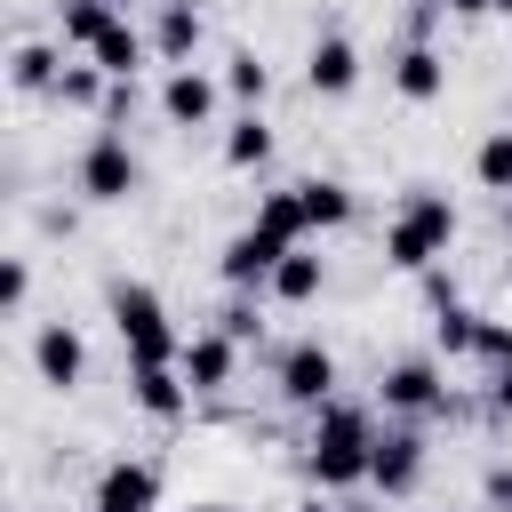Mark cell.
<instances>
[{
  "label": "cell",
  "mask_w": 512,
  "mask_h": 512,
  "mask_svg": "<svg viewBox=\"0 0 512 512\" xmlns=\"http://www.w3.org/2000/svg\"><path fill=\"white\" fill-rule=\"evenodd\" d=\"M368 464H376V416L360 408V400H328V408H312V440H304V472H312V488L320 496H336V488H368Z\"/></svg>",
  "instance_id": "cell-1"
},
{
  "label": "cell",
  "mask_w": 512,
  "mask_h": 512,
  "mask_svg": "<svg viewBox=\"0 0 512 512\" xmlns=\"http://www.w3.org/2000/svg\"><path fill=\"white\" fill-rule=\"evenodd\" d=\"M104 312H112V336L128 352V368H176L184 360V336L168 328V304L152 280H112L104 288Z\"/></svg>",
  "instance_id": "cell-2"
},
{
  "label": "cell",
  "mask_w": 512,
  "mask_h": 512,
  "mask_svg": "<svg viewBox=\"0 0 512 512\" xmlns=\"http://www.w3.org/2000/svg\"><path fill=\"white\" fill-rule=\"evenodd\" d=\"M448 240H456V200H448V192H432V184H408L400 216L384 224V264L424 280V272L448 256Z\"/></svg>",
  "instance_id": "cell-3"
},
{
  "label": "cell",
  "mask_w": 512,
  "mask_h": 512,
  "mask_svg": "<svg viewBox=\"0 0 512 512\" xmlns=\"http://www.w3.org/2000/svg\"><path fill=\"white\" fill-rule=\"evenodd\" d=\"M376 408L384 416H400V424H424V416H448L456 400H448V376H440V360H392L384 376H376Z\"/></svg>",
  "instance_id": "cell-4"
},
{
  "label": "cell",
  "mask_w": 512,
  "mask_h": 512,
  "mask_svg": "<svg viewBox=\"0 0 512 512\" xmlns=\"http://www.w3.org/2000/svg\"><path fill=\"white\" fill-rule=\"evenodd\" d=\"M72 176H80V192H88L96 208H120V200H128V192L144 184V160L128 152V136H120V128H96Z\"/></svg>",
  "instance_id": "cell-5"
},
{
  "label": "cell",
  "mask_w": 512,
  "mask_h": 512,
  "mask_svg": "<svg viewBox=\"0 0 512 512\" xmlns=\"http://www.w3.org/2000/svg\"><path fill=\"white\" fill-rule=\"evenodd\" d=\"M272 384H280L288 408H328V400H336V352H328L320 336H296V344L272 360Z\"/></svg>",
  "instance_id": "cell-6"
},
{
  "label": "cell",
  "mask_w": 512,
  "mask_h": 512,
  "mask_svg": "<svg viewBox=\"0 0 512 512\" xmlns=\"http://www.w3.org/2000/svg\"><path fill=\"white\" fill-rule=\"evenodd\" d=\"M424 464H432V440H424V424H384V432H376L368 488H376V496H416Z\"/></svg>",
  "instance_id": "cell-7"
},
{
  "label": "cell",
  "mask_w": 512,
  "mask_h": 512,
  "mask_svg": "<svg viewBox=\"0 0 512 512\" xmlns=\"http://www.w3.org/2000/svg\"><path fill=\"white\" fill-rule=\"evenodd\" d=\"M280 256H288V240H272V232L240 224V232L224 240V256H216V280H224V288H240V296H264V288H272V272H280Z\"/></svg>",
  "instance_id": "cell-8"
},
{
  "label": "cell",
  "mask_w": 512,
  "mask_h": 512,
  "mask_svg": "<svg viewBox=\"0 0 512 512\" xmlns=\"http://www.w3.org/2000/svg\"><path fill=\"white\" fill-rule=\"evenodd\" d=\"M32 376H40L48 392H80V376H88V336H80L72 320H40V328H32Z\"/></svg>",
  "instance_id": "cell-9"
},
{
  "label": "cell",
  "mask_w": 512,
  "mask_h": 512,
  "mask_svg": "<svg viewBox=\"0 0 512 512\" xmlns=\"http://www.w3.org/2000/svg\"><path fill=\"white\" fill-rule=\"evenodd\" d=\"M88 512H160V464L144 456H112L88 488Z\"/></svg>",
  "instance_id": "cell-10"
},
{
  "label": "cell",
  "mask_w": 512,
  "mask_h": 512,
  "mask_svg": "<svg viewBox=\"0 0 512 512\" xmlns=\"http://www.w3.org/2000/svg\"><path fill=\"white\" fill-rule=\"evenodd\" d=\"M184 384H192V400H216V392H232V376H240V344L224 336V328H192L184 336Z\"/></svg>",
  "instance_id": "cell-11"
},
{
  "label": "cell",
  "mask_w": 512,
  "mask_h": 512,
  "mask_svg": "<svg viewBox=\"0 0 512 512\" xmlns=\"http://www.w3.org/2000/svg\"><path fill=\"white\" fill-rule=\"evenodd\" d=\"M216 104H224V80H208L200 64H184V72L160 80V120H168V128H208Z\"/></svg>",
  "instance_id": "cell-12"
},
{
  "label": "cell",
  "mask_w": 512,
  "mask_h": 512,
  "mask_svg": "<svg viewBox=\"0 0 512 512\" xmlns=\"http://www.w3.org/2000/svg\"><path fill=\"white\" fill-rule=\"evenodd\" d=\"M304 88H312V96H328V104H336V96H352V88H360V48H352L344 32H320V40L304 48Z\"/></svg>",
  "instance_id": "cell-13"
},
{
  "label": "cell",
  "mask_w": 512,
  "mask_h": 512,
  "mask_svg": "<svg viewBox=\"0 0 512 512\" xmlns=\"http://www.w3.org/2000/svg\"><path fill=\"white\" fill-rule=\"evenodd\" d=\"M200 32H208V24H200L192 0H160V8H152V56H160L168 72H184V64L200 56Z\"/></svg>",
  "instance_id": "cell-14"
},
{
  "label": "cell",
  "mask_w": 512,
  "mask_h": 512,
  "mask_svg": "<svg viewBox=\"0 0 512 512\" xmlns=\"http://www.w3.org/2000/svg\"><path fill=\"white\" fill-rule=\"evenodd\" d=\"M392 96H400V104H432V96H448V56H440L432 40H408V48L392 56Z\"/></svg>",
  "instance_id": "cell-15"
},
{
  "label": "cell",
  "mask_w": 512,
  "mask_h": 512,
  "mask_svg": "<svg viewBox=\"0 0 512 512\" xmlns=\"http://www.w3.org/2000/svg\"><path fill=\"white\" fill-rule=\"evenodd\" d=\"M56 80H64V48L56 40H16L8 48V88L16 96H56Z\"/></svg>",
  "instance_id": "cell-16"
},
{
  "label": "cell",
  "mask_w": 512,
  "mask_h": 512,
  "mask_svg": "<svg viewBox=\"0 0 512 512\" xmlns=\"http://www.w3.org/2000/svg\"><path fill=\"white\" fill-rule=\"evenodd\" d=\"M128 392H136V408H144L152 424H176V416L192 408V384H184V368H128Z\"/></svg>",
  "instance_id": "cell-17"
},
{
  "label": "cell",
  "mask_w": 512,
  "mask_h": 512,
  "mask_svg": "<svg viewBox=\"0 0 512 512\" xmlns=\"http://www.w3.org/2000/svg\"><path fill=\"white\" fill-rule=\"evenodd\" d=\"M144 56H152V32H136L128 16H112V32L88 48V64H96L104 80H136V72H144Z\"/></svg>",
  "instance_id": "cell-18"
},
{
  "label": "cell",
  "mask_w": 512,
  "mask_h": 512,
  "mask_svg": "<svg viewBox=\"0 0 512 512\" xmlns=\"http://www.w3.org/2000/svg\"><path fill=\"white\" fill-rule=\"evenodd\" d=\"M296 192H304V224H312V232H344V224L360 216V200H352L344 176H304Z\"/></svg>",
  "instance_id": "cell-19"
},
{
  "label": "cell",
  "mask_w": 512,
  "mask_h": 512,
  "mask_svg": "<svg viewBox=\"0 0 512 512\" xmlns=\"http://www.w3.org/2000/svg\"><path fill=\"white\" fill-rule=\"evenodd\" d=\"M248 224H256V232H272V240H288V248H304V240H312V224H304V192H296V184L264 192Z\"/></svg>",
  "instance_id": "cell-20"
},
{
  "label": "cell",
  "mask_w": 512,
  "mask_h": 512,
  "mask_svg": "<svg viewBox=\"0 0 512 512\" xmlns=\"http://www.w3.org/2000/svg\"><path fill=\"white\" fill-rule=\"evenodd\" d=\"M320 288H328V264H320V256H312V248H288V256H280V272H272V288H264V296H272V304H312V296H320Z\"/></svg>",
  "instance_id": "cell-21"
},
{
  "label": "cell",
  "mask_w": 512,
  "mask_h": 512,
  "mask_svg": "<svg viewBox=\"0 0 512 512\" xmlns=\"http://www.w3.org/2000/svg\"><path fill=\"white\" fill-rule=\"evenodd\" d=\"M112 16H120V8H104V0H56V40L88 56V48L112 32Z\"/></svg>",
  "instance_id": "cell-22"
},
{
  "label": "cell",
  "mask_w": 512,
  "mask_h": 512,
  "mask_svg": "<svg viewBox=\"0 0 512 512\" xmlns=\"http://www.w3.org/2000/svg\"><path fill=\"white\" fill-rule=\"evenodd\" d=\"M264 160H272V120L264 112L224 120V168H264Z\"/></svg>",
  "instance_id": "cell-23"
},
{
  "label": "cell",
  "mask_w": 512,
  "mask_h": 512,
  "mask_svg": "<svg viewBox=\"0 0 512 512\" xmlns=\"http://www.w3.org/2000/svg\"><path fill=\"white\" fill-rule=\"evenodd\" d=\"M224 96H232V104H248V112H256V104H264V96H272V64H264V56H256V48H232V56H224Z\"/></svg>",
  "instance_id": "cell-24"
},
{
  "label": "cell",
  "mask_w": 512,
  "mask_h": 512,
  "mask_svg": "<svg viewBox=\"0 0 512 512\" xmlns=\"http://www.w3.org/2000/svg\"><path fill=\"white\" fill-rule=\"evenodd\" d=\"M480 320H488V312H472V304H440V312H432V352H448V360H472V344H480Z\"/></svg>",
  "instance_id": "cell-25"
},
{
  "label": "cell",
  "mask_w": 512,
  "mask_h": 512,
  "mask_svg": "<svg viewBox=\"0 0 512 512\" xmlns=\"http://www.w3.org/2000/svg\"><path fill=\"white\" fill-rule=\"evenodd\" d=\"M472 176H480V192L512 200V128H488V136H480V152H472Z\"/></svg>",
  "instance_id": "cell-26"
},
{
  "label": "cell",
  "mask_w": 512,
  "mask_h": 512,
  "mask_svg": "<svg viewBox=\"0 0 512 512\" xmlns=\"http://www.w3.org/2000/svg\"><path fill=\"white\" fill-rule=\"evenodd\" d=\"M104 96H112V80L80 56V64H64V80H56V104L64 112H104Z\"/></svg>",
  "instance_id": "cell-27"
},
{
  "label": "cell",
  "mask_w": 512,
  "mask_h": 512,
  "mask_svg": "<svg viewBox=\"0 0 512 512\" xmlns=\"http://www.w3.org/2000/svg\"><path fill=\"white\" fill-rule=\"evenodd\" d=\"M216 328H224L240 352H248V344H264V312H256V296H240V288H232V304L216 312Z\"/></svg>",
  "instance_id": "cell-28"
},
{
  "label": "cell",
  "mask_w": 512,
  "mask_h": 512,
  "mask_svg": "<svg viewBox=\"0 0 512 512\" xmlns=\"http://www.w3.org/2000/svg\"><path fill=\"white\" fill-rule=\"evenodd\" d=\"M24 304H32V264H24V256H8V264H0V312L16 320Z\"/></svg>",
  "instance_id": "cell-29"
},
{
  "label": "cell",
  "mask_w": 512,
  "mask_h": 512,
  "mask_svg": "<svg viewBox=\"0 0 512 512\" xmlns=\"http://www.w3.org/2000/svg\"><path fill=\"white\" fill-rule=\"evenodd\" d=\"M472 360H488V368H512V320H480V344H472Z\"/></svg>",
  "instance_id": "cell-30"
},
{
  "label": "cell",
  "mask_w": 512,
  "mask_h": 512,
  "mask_svg": "<svg viewBox=\"0 0 512 512\" xmlns=\"http://www.w3.org/2000/svg\"><path fill=\"white\" fill-rule=\"evenodd\" d=\"M480 496H488V512H512V464H488L480 472Z\"/></svg>",
  "instance_id": "cell-31"
},
{
  "label": "cell",
  "mask_w": 512,
  "mask_h": 512,
  "mask_svg": "<svg viewBox=\"0 0 512 512\" xmlns=\"http://www.w3.org/2000/svg\"><path fill=\"white\" fill-rule=\"evenodd\" d=\"M488 408H496V416H512V368H496V376H488Z\"/></svg>",
  "instance_id": "cell-32"
},
{
  "label": "cell",
  "mask_w": 512,
  "mask_h": 512,
  "mask_svg": "<svg viewBox=\"0 0 512 512\" xmlns=\"http://www.w3.org/2000/svg\"><path fill=\"white\" fill-rule=\"evenodd\" d=\"M448 16H464V24H472V16H496V0H448Z\"/></svg>",
  "instance_id": "cell-33"
},
{
  "label": "cell",
  "mask_w": 512,
  "mask_h": 512,
  "mask_svg": "<svg viewBox=\"0 0 512 512\" xmlns=\"http://www.w3.org/2000/svg\"><path fill=\"white\" fill-rule=\"evenodd\" d=\"M296 512H336V504H328V496H304V504H296Z\"/></svg>",
  "instance_id": "cell-34"
},
{
  "label": "cell",
  "mask_w": 512,
  "mask_h": 512,
  "mask_svg": "<svg viewBox=\"0 0 512 512\" xmlns=\"http://www.w3.org/2000/svg\"><path fill=\"white\" fill-rule=\"evenodd\" d=\"M184 512H232V504H184Z\"/></svg>",
  "instance_id": "cell-35"
},
{
  "label": "cell",
  "mask_w": 512,
  "mask_h": 512,
  "mask_svg": "<svg viewBox=\"0 0 512 512\" xmlns=\"http://www.w3.org/2000/svg\"><path fill=\"white\" fill-rule=\"evenodd\" d=\"M104 8H120V16H128V8H136V0H104Z\"/></svg>",
  "instance_id": "cell-36"
},
{
  "label": "cell",
  "mask_w": 512,
  "mask_h": 512,
  "mask_svg": "<svg viewBox=\"0 0 512 512\" xmlns=\"http://www.w3.org/2000/svg\"><path fill=\"white\" fill-rule=\"evenodd\" d=\"M504 232H512V200H504Z\"/></svg>",
  "instance_id": "cell-37"
},
{
  "label": "cell",
  "mask_w": 512,
  "mask_h": 512,
  "mask_svg": "<svg viewBox=\"0 0 512 512\" xmlns=\"http://www.w3.org/2000/svg\"><path fill=\"white\" fill-rule=\"evenodd\" d=\"M496 16H512V0H496Z\"/></svg>",
  "instance_id": "cell-38"
},
{
  "label": "cell",
  "mask_w": 512,
  "mask_h": 512,
  "mask_svg": "<svg viewBox=\"0 0 512 512\" xmlns=\"http://www.w3.org/2000/svg\"><path fill=\"white\" fill-rule=\"evenodd\" d=\"M416 8H448V0H416Z\"/></svg>",
  "instance_id": "cell-39"
}]
</instances>
